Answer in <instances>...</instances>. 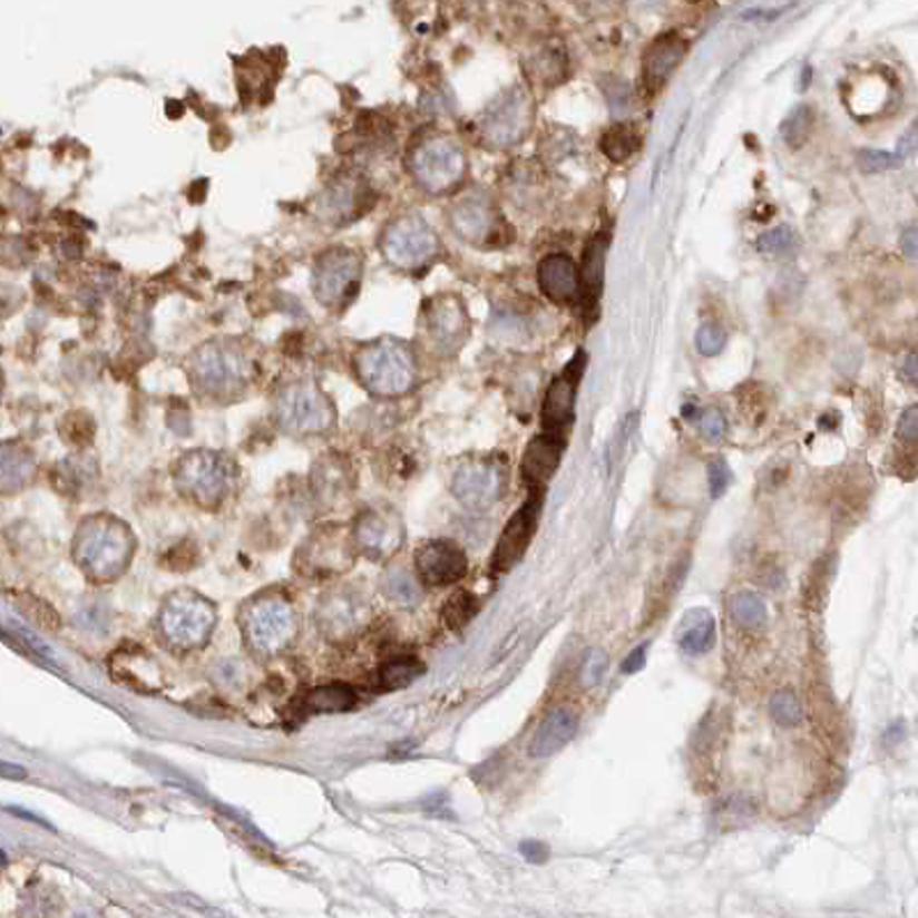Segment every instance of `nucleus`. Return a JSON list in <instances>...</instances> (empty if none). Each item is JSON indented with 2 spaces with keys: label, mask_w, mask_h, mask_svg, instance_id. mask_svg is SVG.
<instances>
[{
  "label": "nucleus",
  "mask_w": 918,
  "mask_h": 918,
  "mask_svg": "<svg viewBox=\"0 0 918 918\" xmlns=\"http://www.w3.org/2000/svg\"><path fill=\"white\" fill-rule=\"evenodd\" d=\"M477 613H479V602H477V596L470 592H456L442 608V617L447 626L453 631L466 628L475 619Z\"/></svg>",
  "instance_id": "34"
},
{
  "label": "nucleus",
  "mask_w": 918,
  "mask_h": 918,
  "mask_svg": "<svg viewBox=\"0 0 918 918\" xmlns=\"http://www.w3.org/2000/svg\"><path fill=\"white\" fill-rule=\"evenodd\" d=\"M682 414H684V419H695V414H700L697 410H695V406H691V403H686L684 408H682Z\"/></svg>",
  "instance_id": "53"
},
{
  "label": "nucleus",
  "mask_w": 918,
  "mask_h": 918,
  "mask_svg": "<svg viewBox=\"0 0 918 918\" xmlns=\"http://www.w3.org/2000/svg\"><path fill=\"white\" fill-rule=\"evenodd\" d=\"M423 663L414 656H399L387 661L380 670H378V686L382 691H394V688H403L410 686L417 677L423 675Z\"/></svg>",
  "instance_id": "32"
},
{
  "label": "nucleus",
  "mask_w": 918,
  "mask_h": 918,
  "mask_svg": "<svg viewBox=\"0 0 918 918\" xmlns=\"http://www.w3.org/2000/svg\"><path fill=\"white\" fill-rule=\"evenodd\" d=\"M382 254L401 272L429 267L440 254V240L419 215H403L384 228Z\"/></svg>",
  "instance_id": "6"
},
{
  "label": "nucleus",
  "mask_w": 918,
  "mask_h": 918,
  "mask_svg": "<svg viewBox=\"0 0 918 918\" xmlns=\"http://www.w3.org/2000/svg\"><path fill=\"white\" fill-rule=\"evenodd\" d=\"M410 170L417 185L433 196L449 194L463 183L468 162L463 148L451 138H427L412 150Z\"/></svg>",
  "instance_id": "4"
},
{
  "label": "nucleus",
  "mask_w": 918,
  "mask_h": 918,
  "mask_svg": "<svg viewBox=\"0 0 918 918\" xmlns=\"http://www.w3.org/2000/svg\"><path fill=\"white\" fill-rule=\"evenodd\" d=\"M725 332L723 328H719L716 323H704L700 325V330L695 332V348L700 355L704 358H716L719 352L725 348Z\"/></svg>",
  "instance_id": "38"
},
{
  "label": "nucleus",
  "mask_w": 918,
  "mask_h": 918,
  "mask_svg": "<svg viewBox=\"0 0 918 918\" xmlns=\"http://www.w3.org/2000/svg\"><path fill=\"white\" fill-rule=\"evenodd\" d=\"M641 146H643L641 131L628 123H617L602 136V153L615 164L628 162L635 153L641 150Z\"/></svg>",
  "instance_id": "30"
},
{
  "label": "nucleus",
  "mask_w": 918,
  "mask_h": 918,
  "mask_svg": "<svg viewBox=\"0 0 918 918\" xmlns=\"http://www.w3.org/2000/svg\"><path fill=\"white\" fill-rule=\"evenodd\" d=\"M541 505H544V490L533 488V492H529V498L525 500V505L509 518V523L502 529V535H500V539L496 544V550H492V559H490V569L492 572L507 574L525 557V553H527L529 544H533L535 533H537Z\"/></svg>",
  "instance_id": "13"
},
{
  "label": "nucleus",
  "mask_w": 918,
  "mask_h": 918,
  "mask_svg": "<svg viewBox=\"0 0 918 918\" xmlns=\"http://www.w3.org/2000/svg\"><path fill=\"white\" fill-rule=\"evenodd\" d=\"M608 667V654L598 647H592L585 652L583 665H580V682L583 686H596L604 680V673Z\"/></svg>",
  "instance_id": "39"
},
{
  "label": "nucleus",
  "mask_w": 918,
  "mask_h": 918,
  "mask_svg": "<svg viewBox=\"0 0 918 918\" xmlns=\"http://www.w3.org/2000/svg\"><path fill=\"white\" fill-rule=\"evenodd\" d=\"M382 587H384V594L390 596L392 602L403 604V606H410L419 598V589H417L412 576L406 574L403 569H397V572H392L390 576H387Z\"/></svg>",
  "instance_id": "37"
},
{
  "label": "nucleus",
  "mask_w": 918,
  "mask_h": 918,
  "mask_svg": "<svg viewBox=\"0 0 918 918\" xmlns=\"http://www.w3.org/2000/svg\"><path fill=\"white\" fill-rule=\"evenodd\" d=\"M810 125H813V111H810L808 106H797V109L788 116V120L783 125L785 144L790 148H801L808 140Z\"/></svg>",
  "instance_id": "35"
},
{
  "label": "nucleus",
  "mask_w": 918,
  "mask_h": 918,
  "mask_svg": "<svg viewBox=\"0 0 918 918\" xmlns=\"http://www.w3.org/2000/svg\"><path fill=\"white\" fill-rule=\"evenodd\" d=\"M300 559H304V574H336L350 567V548L343 537L332 533H318L302 550Z\"/></svg>",
  "instance_id": "23"
},
{
  "label": "nucleus",
  "mask_w": 918,
  "mask_h": 918,
  "mask_svg": "<svg viewBox=\"0 0 918 918\" xmlns=\"http://www.w3.org/2000/svg\"><path fill=\"white\" fill-rule=\"evenodd\" d=\"M175 486L189 500L215 507L233 486V463L219 451H192L175 468Z\"/></svg>",
  "instance_id": "5"
},
{
  "label": "nucleus",
  "mask_w": 918,
  "mask_h": 918,
  "mask_svg": "<svg viewBox=\"0 0 918 918\" xmlns=\"http://www.w3.org/2000/svg\"><path fill=\"white\" fill-rule=\"evenodd\" d=\"M578 730V716L569 710H559L550 714L541 727L537 730L533 744H529V755L533 758H550L557 751L569 744Z\"/></svg>",
  "instance_id": "26"
},
{
  "label": "nucleus",
  "mask_w": 918,
  "mask_h": 918,
  "mask_svg": "<svg viewBox=\"0 0 918 918\" xmlns=\"http://www.w3.org/2000/svg\"><path fill=\"white\" fill-rule=\"evenodd\" d=\"M686 3H693V6H697V3H704V0H686Z\"/></svg>",
  "instance_id": "55"
},
{
  "label": "nucleus",
  "mask_w": 918,
  "mask_h": 918,
  "mask_svg": "<svg viewBox=\"0 0 918 918\" xmlns=\"http://www.w3.org/2000/svg\"><path fill=\"white\" fill-rule=\"evenodd\" d=\"M242 631L250 647L258 654H276L286 650L297 633V615L291 602L279 594H263L246 606Z\"/></svg>",
  "instance_id": "3"
},
{
  "label": "nucleus",
  "mask_w": 918,
  "mask_h": 918,
  "mask_svg": "<svg viewBox=\"0 0 918 918\" xmlns=\"http://www.w3.org/2000/svg\"><path fill=\"white\" fill-rule=\"evenodd\" d=\"M645 661H647V645H641V647H635V650L624 658L622 670H624L626 675H635V673H641V670L645 667Z\"/></svg>",
  "instance_id": "48"
},
{
  "label": "nucleus",
  "mask_w": 918,
  "mask_h": 918,
  "mask_svg": "<svg viewBox=\"0 0 918 918\" xmlns=\"http://www.w3.org/2000/svg\"><path fill=\"white\" fill-rule=\"evenodd\" d=\"M900 246H902V252L909 256V258H914L916 256V252H918V244H916V226L911 224L905 233H902V237H900Z\"/></svg>",
  "instance_id": "49"
},
{
  "label": "nucleus",
  "mask_w": 918,
  "mask_h": 918,
  "mask_svg": "<svg viewBox=\"0 0 918 918\" xmlns=\"http://www.w3.org/2000/svg\"><path fill=\"white\" fill-rule=\"evenodd\" d=\"M633 3L638 8H654V6L661 3V0H633Z\"/></svg>",
  "instance_id": "54"
},
{
  "label": "nucleus",
  "mask_w": 918,
  "mask_h": 918,
  "mask_svg": "<svg viewBox=\"0 0 918 918\" xmlns=\"http://www.w3.org/2000/svg\"><path fill=\"white\" fill-rule=\"evenodd\" d=\"M313 486L321 500H341L350 486L348 470L345 463H341V458H323L313 470Z\"/></svg>",
  "instance_id": "29"
},
{
  "label": "nucleus",
  "mask_w": 918,
  "mask_h": 918,
  "mask_svg": "<svg viewBox=\"0 0 918 918\" xmlns=\"http://www.w3.org/2000/svg\"><path fill=\"white\" fill-rule=\"evenodd\" d=\"M902 732H905V725L902 723H896L889 732H887V736H885V741L887 744H896V741H900V736H902Z\"/></svg>",
  "instance_id": "51"
},
{
  "label": "nucleus",
  "mask_w": 918,
  "mask_h": 918,
  "mask_svg": "<svg viewBox=\"0 0 918 918\" xmlns=\"http://www.w3.org/2000/svg\"><path fill=\"white\" fill-rule=\"evenodd\" d=\"M537 284L557 306H572L578 302V270L567 254H548L541 258L537 265Z\"/></svg>",
  "instance_id": "21"
},
{
  "label": "nucleus",
  "mask_w": 918,
  "mask_h": 918,
  "mask_svg": "<svg viewBox=\"0 0 918 918\" xmlns=\"http://www.w3.org/2000/svg\"><path fill=\"white\" fill-rule=\"evenodd\" d=\"M75 553L90 578L111 580L123 574L131 557L129 529L111 516H95L81 525Z\"/></svg>",
  "instance_id": "2"
},
{
  "label": "nucleus",
  "mask_w": 918,
  "mask_h": 918,
  "mask_svg": "<svg viewBox=\"0 0 918 918\" xmlns=\"http://www.w3.org/2000/svg\"><path fill=\"white\" fill-rule=\"evenodd\" d=\"M564 447H567V438L550 436V433H541L527 445L523 463H520V472H523V479L529 484V488L544 490V486L553 479L555 470L559 468Z\"/></svg>",
  "instance_id": "22"
},
{
  "label": "nucleus",
  "mask_w": 918,
  "mask_h": 918,
  "mask_svg": "<svg viewBox=\"0 0 918 918\" xmlns=\"http://www.w3.org/2000/svg\"><path fill=\"white\" fill-rule=\"evenodd\" d=\"M611 246V233H596L583 256V267L578 272V302L585 311L587 323H592L598 313V300L604 295V279H606V254Z\"/></svg>",
  "instance_id": "19"
},
{
  "label": "nucleus",
  "mask_w": 918,
  "mask_h": 918,
  "mask_svg": "<svg viewBox=\"0 0 918 918\" xmlns=\"http://www.w3.org/2000/svg\"><path fill=\"white\" fill-rule=\"evenodd\" d=\"M507 463L502 458H472L458 466L451 490L468 509L481 511L496 505L507 488Z\"/></svg>",
  "instance_id": "12"
},
{
  "label": "nucleus",
  "mask_w": 918,
  "mask_h": 918,
  "mask_svg": "<svg viewBox=\"0 0 918 918\" xmlns=\"http://www.w3.org/2000/svg\"><path fill=\"white\" fill-rule=\"evenodd\" d=\"M362 284V258L336 246L325 252L315 263L313 272V291L321 304L330 309H343L348 302L355 300Z\"/></svg>",
  "instance_id": "11"
},
{
  "label": "nucleus",
  "mask_w": 918,
  "mask_h": 918,
  "mask_svg": "<svg viewBox=\"0 0 918 918\" xmlns=\"http://www.w3.org/2000/svg\"><path fill=\"white\" fill-rule=\"evenodd\" d=\"M677 643L684 654L702 656L716 645V619L707 608L688 611L677 628Z\"/></svg>",
  "instance_id": "27"
},
{
  "label": "nucleus",
  "mask_w": 918,
  "mask_h": 918,
  "mask_svg": "<svg viewBox=\"0 0 918 918\" xmlns=\"http://www.w3.org/2000/svg\"><path fill=\"white\" fill-rule=\"evenodd\" d=\"M730 613L741 628H760L766 624V604L755 592H739L732 596Z\"/></svg>",
  "instance_id": "33"
},
{
  "label": "nucleus",
  "mask_w": 918,
  "mask_h": 918,
  "mask_svg": "<svg viewBox=\"0 0 918 918\" xmlns=\"http://www.w3.org/2000/svg\"><path fill=\"white\" fill-rule=\"evenodd\" d=\"M771 716L773 721L783 725V727H794L801 723L803 712H801V704L797 700V695L792 691H781L775 693L771 700Z\"/></svg>",
  "instance_id": "36"
},
{
  "label": "nucleus",
  "mask_w": 918,
  "mask_h": 918,
  "mask_svg": "<svg viewBox=\"0 0 918 918\" xmlns=\"http://www.w3.org/2000/svg\"><path fill=\"white\" fill-rule=\"evenodd\" d=\"M215 622V608H212L203 596L192 592L173 594L159 615V628L164 641L178 650L201 647L209 638Z\"/></svg>",
  "instance_id": "9"
},
{
  "label": "nucleus",
  "mask_w": 918,
  "mask_h": 918,
  "mask_svg": "<svg viewBox=\"0 0 918 918\" xmlns=\"http://www.w3.org/2000/svg\"><path fill=\"white\" fill-rule=\"evenodd\" d=\"M794 246V231L790 226H779L758 237V250L762 254H785Z\"/></svg>",
  "instance_id": "40"
},
{
  "label": "nucleus",
  "mask_w": 918,
  "mask_h": 918,
  "mask_svg": "<svg viewBox=\"0 0 918 918\" xmlns=\"http://www.w3.org/2000/svg\"><path fill=\"white\" fill-rule=\"evenodd\" d=\"M585 364H587L585 350H578L576 358L564 367V371L550 382L546 399H544V408H541L544 433L567 438V431L574 423L576 394H578L580 378L585 373Z\"/></svg>",
  "instance_id": "14"
},
{
  "label": "nucleus",
  "mask_w": 918,
  "mask_h": 918,
  "mask_svg": "<svg viewBox=\"0 0 918 918\" xmlns=\"http://www.w3.org/2000/svg\"><path fill=\"white\" fill-rule=\"evenodd\" d=\"M688 49V42L682 38L677 30L661 32L658 38H654L647 49L643 51V95L647 99L656 97L661 88L667 84V79L675 75V69L684 60Z\"/></svg>",
  "instance_id": "16"
},
{
  "label": "nucleus",
  "mask_w": 918,
  "mask_h": 918,
  "mask_svg": "<svg viewBox=\"0 0 918 918\" xmlns=\"http://www.w3.org/2000/svg\"><path fill=\"white\" fill-rule=\"evenodd\" d=\"M527 75L533 84H541L546 88H555L559 81L567 79V58L559 49L544 47L539 49L533 60L527 62Z\"/></svg>",
  "instance_id": "28"
},
{
  "label": "nucleus",
  "mask_w": 918,
  "mask_h": 918,
  "mask_svg": "<svg viewBox=\"0 0 918 918\" xmlns=\"http://www.w3.org/2000/svg\"><path fill=\"white\" fill-rule=\"evenodd\" d=\"M355 541L373 559L390 557L403 541V527L394 514L367 511L355 523Z\"/></svg>",
  "instance_id": "20"
},
{
  "label": "nucleus",
  "mask_w": 918,
  "mask_h": 918,
  "mask_svg": "<svg viewBox=\"0 0 918 918\" xmlns=\"http://www.w3.org/2000/svg\"><path fill=\"white\" fill-rule=\"evenodd\" d=\"M697 427H700V433L707 438L710 442H721L727 433L725 417L716 408H707L704 412H700L697 414Z\"/></svg>",
  "instance_id": "41"
},
{
  "label": "nucleus",
  "mask_w": 918,
  "mask_h": 918,
  "mask_svg": "<svg viewBox=\"0 0 918 918\" xmlns=\"http://www.w3.org/2000/svg\"><path fill=\"white\" fill-rule=\"evenodd\" d=\"M905 373H907V378H909V382L911 384H916V355L911 352V355L907 358V362H905Z\"/></svg>",
  "instance_id": "52"
},
{
  "label": "nucleus",
  "mask_w": 918,
  "mask_h": 918,
  "mask_svg": "<svg viewBox=\"0 0 918 918\" xmlns=\"http://www.w3.org/2000/svg\"><path fill=\"white\" fill-rule=\"evenodd\" d=\"M518 850H520V854L525 857V861L535 863V866H544V863L550 859L548 844H544L541 840H523Z\"/></svg>",
  "instance_id": "47"
},
{
  "label": "nucleus",
  "mask_w": 918,
  "mask_h": 918,
  "mask_svg": "<svg viewBox=\"0 0 918 918\" xmlns=\"http://www.w3.org/2000/svg\"><path fill=\"white\" fill-rule=\"evenodd\" d=\"M355 702L358 695L350 686H318L304 697V707L313 714H334L350 710Z\"/></svg>",
  "instance_id": "31"
},
{
  "label": "nucleus",
  "mask_w": 918,
  "mask_h": 918,
  "mask_svg": "<svg viewBox=\"0 0 918 918\" xmlns=\"http://www.w3.org/2000/svg\"><path fill=\"white\" fill-rule=\"evenodd\" d=\"M0 775H6V779H26V769L0 762Z\"/></svg>",
  "instance_id": "50"
},
{
  "label": "nucleus",
  "mask_w": 918,
  "mask_h": 918,
  "mask_svg": "<svg viewBox=\"0 0 918 918\" xmlns=\"http://www.w3.org/2000/svg\"><path fill=\"white\" fill-rule=\"evenodd\" d=\"M898 438L907 445H916V440H918V408L916 406H909L902 412V417L898 421Z\"/></svg>",
  "instance_id": "46"
},
{
  "label": "nucleus",
  "mask_w": 918,
  "mask_h": 918,
  "mask_svg": "<svg viewBox=\"0 0 918 918\" xmlns=\"http://www.w3.org/2000/svg\"><path fill=\"white\" fill-rule=\"evenodd\" d=\"M710 475V490H712V498H721L723 492L730 488L734 475L730 470V466L725 463V458H712V463L707 468Z\"/></svg>",
  "instance_id": "44"
},
{
  "label": "nucleus",
  "mask_w": 918,
  "mask_h": 918,
  "mask_svg": "<svg viewBox=\"0 0 918 918\" xmlns=\"http://www.w3.org/2000/svg\"><path fill=\"white\" fill-rule=\"evenodd\" d=\"M19 611L26 613L35 624H40L45 628H56V624H58V617L53 615V611L47 604L38 602V598H32V596H21L19 598Z\"/></svg>",
  "instance_id": "43"
},
{
  "label": "nucleus",
  "mask_w": 918,
  "mask_h": 918,
  "mask_svg": "<svg viewBox=\"0 0 918 918\" xmlns=\"http://www.w3.org/2000/svg\"><path fill=\"white\" fill-rule=\"evenodd\" d=\"M535 120V104L529 92L511 86L486 106L479 118V134L492 148H511L527 136Z\"/></svg>",
  "instance_id": "8"
},
{
  "label": "nucleus",
  "mask_w": 918,
  "mask_h": 918,
  "mask_svg": "<svg viewBox=\"0 0 918 918\" xmlns=\"http://www.w3.org/2000/svg\"><path fill=\"white\" fill-rule=\"evenodd\" d=\"M449 222L458 237L475 246L498 244L500 240L502 217L488 196L470 194L461 201H456V205L449 212Z\"/></svg>",
  "instance_id": "15"
},
{
  "label": "nucleus",
  "mask_w": 918,
  "mask_h": 918,
  "mask_svg": "<svg viewBox=\"0 0 918 918\" xmlns=\"http://www.w3.org/2000/svg\"><path fill=\"white\" fill-rule=\"evenodd\" d=\"M905 162L902 155L898 153H881V150H866L859 155V166L863 173H881L896 168Z\"/></svg>",
  "instance_id": "42"
},
{
  "label": "nucleus",
  "mask_w": 918,
  "mask_h": 918,
  "mask_svg": "<svg viewBox=\"0 0 918 918\" xmlns=\"http://www.w3.org/2000/svg\"><path fill=\"white\" fill-rule=\"evenodd\" d=\"M281 429L297 436H313L332 429L334 408L328 397L311 382H295L281 392L276 401Z\"/></svg>",
  "instance_id": "10"
},
{
  "label": "nucleus",
  "mask_w": 918,
  "mask_h": 918,
  "mask_svg": "<svg viewBox=\"0 0 918 918\" xmlns=\"http://www.w3.org/2000/svg\"><path fill=\"white\" fill-rule=\"evenodd\" d=\"M414 567L423 585L447 587L461 580L468 572V557L453 541L433 539L419 546Z\"/></svg>",
  "instance_id": "17"
},
{
  "label": "nucleus",
  "mask_w": 918,
  "mask_h": 918,
  "mask_svg": "<svg viewBox=\"0 0 918 918\" xmlns=\"http://www.w3.org/2000/svg\"><path fill=\"white\" fill-rule=\"evenodd\" d=\"M355 367L367 390L382 399L403 397L417 382L412 350L397 339H380L364 345L358 352Z\"/></svg>",
  "instance_id": "1"
},
{
  "label": "nucleus",
  "mask_w": 918,
  "mask_h": 918,
  "mask_svg": "<svg viewBox=\"0 0 918 918\" xmlns=\"http://www.w3.org/2000/svg\"><path fill=\"white\" fill-rule=\"evenodd\" d=\"M572 3L583 17L596 19V17L611 14L619 6V0H572Z\"/></svg>",
  "instance_id": "45"
},
{
  "label": "nucleus",
  "mask_w": 918,
  "mask_h": 918,
  "mask_svg": "<svg viewBox=\"0 0 918 918\" xmlns=\"http://www.w3.org/2000/svg\"><path fill=\"white\" fill-rule=\"evenodd\" d=\"M362 617V606L350 592H336L323 598L321 608H318V622H321L323 633L332 638H345L358 628Z\"/></svg>",
  "instance_id": "24"
},
{
  "label": "nucleus",
  "mask_w": 918,
  "mask_h": 918,
  "mask_svg": "<svg viewBox=\"0 0 918 918\" xmlns=\"http://www.w3.org/2000/svg\"><path fill=\"white\" fill-rule=\"evenodd\" d=\"M427 328L433 343L445 350L453 352L463 345L470 332V321L463 302L456 295H440L427 309Z\"/></svg>",
  "instance_id": "18"
},
{
  "label": "nucleus",
  "mask_w": 918,
  "mask_h": 918,
  "mask_svg": "<svg viewBox=\"0 0 918 918\" xmlns=\"http://www.w3.org/2000/svg\"><path fill=\"white\" fill-rule=\"evenodd\" d=\"M364 198H367V187L358 180H336L332 183L325 194L321 196V212L328 222H348L352 217H358L355 212L364 209Z\"/></svg>",
  "instance_id": "25"
},
{
  "label": "nucleus",
  "mask_w": 918,
  "mask_h": 918,
  "mask_svg": "<svg viewBox=\"0 0 918 918\" xmlns=\"http://www.w3.org/2000/svg\"><path fill=\"white\" fill-rule=\"evenodd\" d=\"M192 375L201 392L209 397H233L250 382L252 367L235 345L205 343L196 350Z\"/></svg>",
  "instance_id": "7"
}]
</instances>
